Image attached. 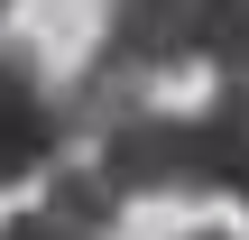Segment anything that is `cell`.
Masks as SVG:
<instances>
[{
    "label": "cell",
    "instance_id": "6da1fadb",
    "mask_svg": "<svg viewBox=\"0 0 249 240\" xmlns=\"http://www.w3.org/2000/svg\"><path fill=\"white\" fill-rule=\"evenodd\" d=\"M120 203H139V194H185V203H203L213 194V157H203V129H194V111H129L120 129H102L92 139V157H83Z\"/></svg>",
    "mask_w": 249,
    "mask_h": 240
},
{
    "label": "cell",
    "instance_id": "7a4b0ae2",
    "mask_svg": "<svg viewBox=\"0 0 249 240\" xmlns=\"http://www.w3.org/2000/svg\"><path fill=\"white\" fill-rule=\"evenodd\" d=\"M65 157V120H55V83L37 65V46H0V194L46 176Z\"/></svg>",
    "mask_w": 249,
    "mask_h": 240
},
{
    "label": "cell",
    "instance_id": "3957f363",
    "mask_svg": "<svg viewBox=\"0 0 249 240\" xmlns=\"http://www.w3.org/2000/svg\"><path fill=\"white\" fill-rule=\"evenodd\" d=\"M203 37H213V0H111V28H102V46L148 83L176 65H203Z\"/></svg>",
    "mask_w": 249,
    "mask_h": 240
},
{
    "label": "cell",
    "instance_id": "277c9868",
    "mask_svg": "<svg viewBox=\"0 0 249 240\" xmlns=\"http://www.w3.org/2000/svg\"><path fill=\"white\" fill-rule=\"evenodd\" d=\"M37 213H55L65 231H83V240H111L129 203H120V194H111L83 157H55V166H46V203H37Z\"/></svg>",
    "mask_w": 249,
    "mask_h": 240
},
{
    "label": "cell",
    "instance_id": "5b68a950",
    "mask_svg": "<svg viewBox=\"0 0 249 240\" xmlns=\"http://www.w3.org/2000/svg\"><path fill=\"white\" fill-rule=\"evenodd\" d=\"M0 240H83V231H65L55 213H18V222H0Z\"/></svg>",
    "mask_w": 249,
    "mask_h": 240
},
{
    "label": "cell",
    "instance_id": "8992f818",
    "mask_svg": "<svg viewBox=\"0 0 249 240\" xmlns=\"http://www.w3.org/2000/svg\"><path fill=\"white\" fill-rule=\"evenodd\" d=\"M185 240H240V231H185Z\"/></svg>",
    "mask_w": 249,
    "mask_h": 240
},
{
    "label": "cell",
    "instance_id": "52a82bcc",
    "mask_svg": "<svg viewBox=\"0 0 249 240\" xmlns=\"http://www.w3.org/2000/svg\"><path fill=\"white\" fill-rule=\"evenodd\" d=\"M0 18H9V0H0Z\"/></svg>",
    "mask_w": 249,
    "mask_h": 240
},
{
    "label": "cell",
    "instance_id": "ba28073f",
    "mask_svg": "<svg viewBox=\"0 0 249 240\" xmlns=\"http://www.w3.org/2000/svg\"><path fill=\"white\" fill-rule=\"evenodd\" d=\"M240 203H249V185H240Z\"/></svg>",
    "mask_w": 249,
    "mask_h": 240
}]
</instances>
